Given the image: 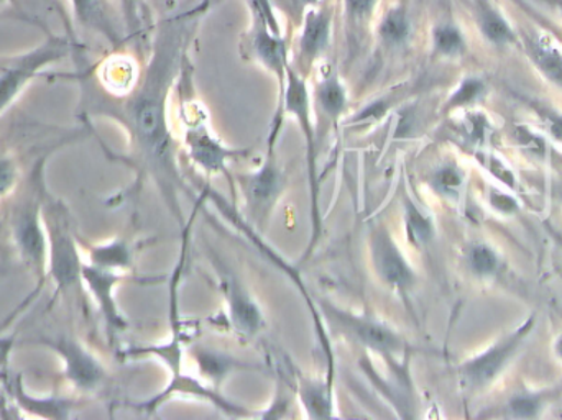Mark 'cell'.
I'll return each instance as SVG.
<instances>
[{"mask_svg":"<svg viewBox=\"0 0 562 420\" xmlns=\"http://www.w3.org/2000/svg\"><path fill=\"white\" fill-rule=\"evenodd\" d=\"M207 7L210 0H204L158 23L150 61L128 94L121 98L104 95L86 79L75 76L81 84V105L86 114L105 115L124 125L137 157L135 160L154 177L180 218L181 209L175 193V184H180V178L168 128V95L178 71L187 61L188 45L206 15Z\"/></svg>","mask_w":562,"mask_h":420,"instance_id":"cell-1","label":"cell"},{"mask_svg":"<svg viewBox=\"0 0 562 420\" xmlns=\"http://www.w3.org/2000/svg\"><path fill=\"white\" fill-rule=\"evenodd\" d=\"M46 157L40 158L29 177L22 194L12 203L9 215V230L13 247L29 271L40 283L48 276V235L43 222V164Z\"/></svg>","mask_w":562,"mask_h":420,"instance_id":"cell-2","label":"cell"},{"mask_svg":"<svg viewBox=\"0 0 562 420\" xmlns=\"http://www.w3.org/2000/svg\"><path fill=\"white\" fill-rule=\"evenodd\" d=\"M291 115L300 125L301 134L306 141L307 150V173H310L311 184V212H313V235H311L310 247L304 251L301 261H306L316 248L321 235H323V218H321L319 207V177H317V147L319 141L316 138V127L313 122V107H311L310 88L307 79L303 78L293 66L288 65L286 86H284L283 99L277 107L276 118H273L272 134L269 138V148H276L277 138L283 125L284 115Z\"/></svg>","mask_w":562,"mask_h":420,"instance_id":"cell-3","label":"cell"},{"mask_svg":"<svg viewBox=\"0 0 562 420\" xmlns=\"http://www.w3.org/2000/svg\"><path fill=\"white\" fill-rule=\"evenodd\" d=\"M42 211L48 235V276L55 283L56 294L69 297L78 293L82 284L78 237L72 231L65 204L55 200L46 188Z\"/></svg>","mask_w":562,"mask_h":420,"instance_id":"cell-4","label":"cell"},{"mask_svg":"<svg viewBox=\"0 0 562 420\" xmlns=\"http://www.w3.org/2000/svg\"><path fill=\"white\" fill-rule=\"evenodd\" d=\"M78 49V43L66 35L48 33L40 45L29 52L0 59V115L20 98L33 79L49 65L68 58Z\"/></svg>","mask_w":562,"mask_h":420,"instance_id":"cell-5","label":"cell"},{"mask_svg":"<svg viewBox=\"0 0 562 420\" xmlns=\"http://www.w3.org/2000/svg\"><path fill=\"white\" fill-rule=\"evenodd\" d=\"M321 310L336 332L357 343L363 350L395 362L405 352V342L392 326L370 314H357L342 309L329 300H319Z\"/></svg>","mask_w":562,"mask_h":420,"instance_id":"cell-6","label":"cell"},{"mask_svg":"<svg viewBox=\"0 0 562 420\" xmlns=\"http://www.w3.org/2000/svg\"><path fill=\"white\" fill-rule=\"evenodd\" d=\"M249 224L263 231L286 190V171L277 160L276 150H269L266 161L257 170L236 174Z\"/></svg>","mask_w":562,"mask_h":420,"instance_id":"cell-7","label":"cell"},{"mask_svg":"<svg viewBox=\"0 0 562 420\" xmlns=\"http://www.w3.org/2000/svg\"><path fill=\"white\" fill-rule=\"evenodd\" d=\"M36 342L58 353L63 362V378L81 395H94L108 383L104 365L69 333L59 332L55 336H43Z\"/></svg>","mask_w":562,"mask_h":420,"instance_id":"cell-8","label":"cell"},{"mask_svg":"<svg viewBox=\"0 0 562 420\" xmlns=\"http://www.w3.org/2000/svg\"><path fill=\"white\" fill-rule=\"evenodd\" d=\"M191 104L184 114V145L191 160L207 174H226L229 177V161L249 155V148L236 150L226 147L211 130L210 124L203 117V109Z\"/></svg>","mask_w":562,"mask_h":420,"instance_id":"cell-9","label":"cell"},{"mask_svg":"<svg viewBox=\"0 0 562 420\" xmlns=\"http://www.w3.org/2000/svg\"><path fill=\"white\" fill-rule=\"evenodd\" d=\"M296 58L291 63L303 78H310L317 63L329 52L334 33V5L321 2L304 13L303 22L297 26Z\"/></svg>","mask_w":562,"mask_h":420,"instance_id":"cell-10","label":"cell"},{"mask_svg":"<svg viewBox=\"0 0 562 420\" xmlns=\"http://www.w3.org/2000/svg\"><path fill=\"white\" fill-rule=\"evenodd\" d=\"M213 261L214 268L220 274L221 291H223L224 300L227 304V319H229L231 327L247 339L259 336L266 327V317H263L256 297L244 286L239 276L224 266L223 261L217 258H214Z\"/></svg>","mask_w":562,"mask_h":420,"instance_id":"cell-11","label":"cell"},{"mask_svg":"<svg viewBox=\"0 0 562 420\" xmlns=\"http://www.w3.org/2000/svg\"><path fill=\"white\" fill-rule=\"evenodd\" d=\"M370 260L379 280L392 291L406 293L415 284V271L386 227L373 228L369 240Z\"/></svg>","mask_w":562,"mask_h":420,"instance_id":"cell-12","label":"cell"},{"mask_svg":"<svg viewBox=\"0 0 562 420\" xmlns=\"http://www.w3.org/2000/svg\"><path fill=\"white\" fill-rule=\"evenodd\" d=\"M250 19H252V25H250L249 39H247L249 52L252 53L254 59L276 79L280 105L284 86H286V69L290 65L288 48L290 45L284 35L273 32L259 15L250 13Z\"/></svg>","mask_w":562,"mask_h":420,"instance_id":"cell-13","label":"cell"},{"mask_svg":"<svg viewBox=\"0 0 562 420\" xmlns=\"http://www.w3.org/2000/svg\"><path fill=\"white\" fill-rule=\"evenodd\" d=\"M124 271L108 270L82 261L81 280L104 317L105 327L112 336L124 332L127 322L115 304L114 291L124 280Z\"/></svg>","mask_w":562,"mask_h":420,"instance_id":"cell-14","label":"cell"},{"mask_svg":"<svg viewBox=\"0 0 562 420\" xmlns=\"http://www.w3.org/2000/svg\"><path fill=\"white\" fill-rule=\"evenodd\" d=\"M175 396H187V398L203 399V401L211 402V405L216 406L217 409L226 412V415L236 416V418H246V416H250L249 412L244 411L240 406L234 405V402L227 401L226 398H223L216 389L204 385L203 379H198L194 378V376L183 373V368L171 373L170 385H168L160 395L150 399V401L138 406V409L147 412L157 411L164 402L170 401Z\"/></svg>","mask_w":562,"mask_h":420,"instance_id":"cell-15","label":"cell"},{"mask_svg":"<svg viewBox=\"0 0 562 420\" xmlns=\"http://www.w3.org/2000/svg\"><path fill=\"white\" fill-rule=\"evenodd\" d=\"M412 10L405 2H390L376 16L372 36L383 55L403 52L413 38Z\"/></svg>","mask_w":562,"mask_h":420,"instance_id":"cell-16","label":"cell"},{"mask_svg":"<svg viewBox=\"0 0 562 420\" xmlns=\"http://www.w3.org/2000/svg\"><path fill=\"white\" fill-rule=\"evenodd\" d=\"M347 89L336 69L329 68L317 79L314 88V107L317 118L326 130L337 127L347 111Z\"/></svg>","mask_w":562,"mask_h":420,"instance_id":"cell-17","label":"cell"},{"mask_svg":"<svg viewBox=\"0 0 562 420\" xmlns=\"http://www.w3.org/2000/svg\"><path fill=\"white\" fill-rule=\"evenodd\" d=\"M76 22L82 29L91 30L104 36L114 46L124 43V35L115 22L109 0H69Z\"/></svg>","mask_w":562,"mask_h":420,"instance_id":"cell-18","label":"cell"},{"mask_svg":"<svg viewBox=\"0 0 562 420\" xmlns=\"http://www.w3.org/2000/svg\"><path fill=\"white\" fill-rule=\"evenodd\" d=\"M382 2L383 0H340L346 36L353 52L366 42L367 36L372 35Z\"/></svg>","mask_w":562,"mask_h":420,"instance_id":"cell-19","label":"cell"},{"mask_svg":"<svg viewBox=\"0 0 562 420\" xmlns=\"http://www.w3.org/2000/svg\"><path fill=\"white\" fill-rule=\"evenodd\" d=\"M297 399L310 419H330L334 416V385L330 379L300 376Z\"/></svg>","mask_w":562,"mask_h":420,"instance_id":"cell-20","label":"cell"},{"mask_svg":"<svg viewBox=\"0 0 562 420\" xmlns=\"http://www.w3.org/2000/svg\"><path fill=\"white\" fill-rule=\"evenodd\" d=\"M138 78L140 75L135 72L134 63L125 56H112L99 66L98 79L101 89L114 98L128 94L137 84Z\"/></svg>","mask_w":562,"mask_h":420,"instance_id":"cell-21","label":"cell"},{"mask_svg":"<svg viewBox=\"0 0 562 420\" xmlns=\"http://www.w3.org/2000/svg\"><path fill=\"white\" fill-rule=\"evenodd\" d=\"M191 355L196 360L200 375L206 382L213 383L214 386H220L236 370L244 368V363H240L239 360L227 355V353L207 349V347H194L191 350Z\"/></svg>","mask_w":562,"mask_h":420,"instance_id":"cell-22","label":"cell"},{"mask_svg":"<svg viewBox=\"0 0 562 420\" xmlns=\"http://www.w3.org/2000/svg\"><path fill=\"white\" fill-rule=\"evenodd\" d=\"M88 257V263L125 273L134 263V248L125 240H112L109 243L89 248Z\"/></svg>","mask_w":562,"mask_h":420,"instance_id":"cell-23","label":"cell"},{"mask_svg":"<svg viewBox=\"0 0 562 420\" xmlns=\"http://www.w3.org/2000/svg\"><path fill=\"white\" fill-rule=\"evenodd\" d=\"M475 13H477L479 29L488 42L495 45L514 42L515 35L507 20L487 0H475Z\"/></svg>","mask_w":562,"mask_h":420,"instance_id":"cell-24","label":"cell"},{"mask_svg":"<svg viewBox=\"0 0 562 420\" xmlns=\"http://www.w3.org/2000/svg\"><path fill=\"white\" fill-rule=\"evenodd\" d=\"M528 48L541 71L562 88V55L548 42L547 36L533 35L528 38Z\"/></svg>","mask_w":562,"mask_h":420,"instance_id":"cell-25","label":"cell"},{"mask_svg":"<svg viewBox=\"0 0 562 420\" xmlns=\"http://www.w3.org/2000/svg\"><path fill=\"white\" fill-rule=\"evenodd\" d=\"M515 343H507L502 349L494 350V352H488L487 355L474 360L471 365L465 366V378L474 385L487 383L504 365L505 359H507Z\"/></svg>","mask_w":562,"mask_h":420,"instance_id":"cell-26","label":"cell"},{"mask_svg":"<svg viewBox=\"0 0 562 420\" xmlns=\"http://www.w3.org/2000/svg\"><path fill=\"white\" fill-rule=\"evenodd\" d=\"M432 48L438 55L446 56V58L462 55L465 42L461 30L452 23L436 25L432 30Z\"/></svg>","mask_w":562,"mask_h":420,"instance_id":"cell-27","label":"cell"},{"mask_svg":"<svg viewBox=\"0 0 562 420\" xmlns=\"http://www.w3.org/2000/svg\"><path fill=\"white\" fill-rule=\"evenodd\" d=\"M406 231L413 243H428L432 237V225L415 204L406 201L405 204Z\"/></svg>","mask_w":562,"mask_h":420,"instance_id":"cell-28","label":"cell"},{"mask_svg":"<svg viewBox=\"0 0 562 420\" xmlns=\"http://www.w3.org/2000/svg\"><path fill=\"white\" fill-rule=\"evenodd\" d=\"M270 2L279 15L286 16L293 23L294 29H297L303 22L304 13L313 7L319 5L323 0H270Z\"/></svg>","mask_w":562,"mask_h":420,"instance_id":"cell-29","label":"cell"},{"mask_svg":"<svg viewBox=\"0 0 562 420\" xmlns=\"http://www.w3.org/2000/svg\"><path fill=\"white\" fill-rule=\"evenodd\" d=\"M119 3L127 35H138L144 29L145 0H119Z\"/></svg>","mask_w":562,"mask_h":420,"instance_id":"cell-30","label":"cell"},{"mask_svg":"<svg viewBox=\"0 0 562 420\" xmlns=\"http://www.w3.org/2000/svg\"><path fill=\"white\" fill-rule=\"evenodd\" d=\"M19 184V168L12 155L0 151V197L9 196Z\"/></svg>","mask_w":562,"mask_h":420,"instance_id":"cell-31","label":"cell"},{"mask_svg":"<svg viewBox=\"0 0 562 420\" xmlns=\"http://www.w3.org/2000/svg\"><path fill=\"white\" fill-rule=\"evenodd\" d=\"M482 91H484V84L479 79H465L461 88L452 94L449 107H464V105L474 102L482 94Z\"/></svg>","mask_w":562,"mask_h":420,"instance_id":"cell-32","label":"cell"},{"mask_svg":"<svg viewBox=\"0 0 562 420\" xmlns=\"http://www.w3.org/2000/svg\"><path fill=\"white\" fill-rule=\"evenodd\" d=\"M472 266L477 273L488 274L497 268V257L487 247H475L471 254Z\"/></svg>","mask_w":562,"mask_h":420,"instance_id":"cell-33","label":"cell"},{"mask_svg":"<svg viewBox=\"0 0 562 420\" xmlns=\"http://www.w3.org/2000/svg\"><path fill=\"white\" fill-rule=\"evenodd\" d=\"M512 411L518 416V418H533L538 412L537 401L530 398L515 399L512 402Z\"/></svg>","mask_w":562,"mask_h":420,"instance_id":"cell-34","label":"cell"},{"mask_svg":"<svg viewBox=\"0 0 562 420\" xmlns=\"http://www.w3.org/2000/svg\"><path fill=\"white\" fill-rule=\"evenodd\" d=\"M438 184L445 191L456 190V188L461 186V177L456 171L445 170L438 177Z\"/></svg>","mask_w":562,"mask_h":420,"instance_id":"cell-35","label":"cell"},{"mask_svg":"<svg viewBox=\"0 0 562 420\" xmlns=\"http://www.w3.org/2000/svg\"><path fill=\"white\" fill-rule=\"evenodd\" d=\"M492 204H494L495 209L507 212V214L517 209V203L505 194H492Z\"/></svg>","mask_w":562,"mask_h":420,"instance_id":"cell-36","label":"cell"},{"mask_svg":"<svg viewBox=\"0 0 562 420\" xmlns=\"http://www.w3.org/2000/svg\"><path fill=\"white\" fill-rule=\"evenodd\" d=\"M541 114H543L544 121L550 124V128L551 132H553L554 137L560 138L562 141V117H558L557 114L548 111H543Z\"/></svg>","mask_w":562,"mask_h":420,"instance_id":"cell-37","label":"cell"},{"mask_svg":"<svg viewBox=\"0 0 562 420\" xmlns=\"http://www.w3.org/2000/svg\"><path fill=\"white\" fill-rule=\"evenodd\" d=\"M15 0H0V9H7V7L13 5Z\"/></svg>","mask_w":562,"mask_h":420,"instance_id":"cell-38","label":"cell"},{"mask_svg":"<svg viewBox=\"0 0 562 420\" xmlns=\"http://www.w3.org/2000/svg\"><path fill=\"white\" fill-rule=\"evenodd\" d=\"M548 2L553 3V5L557 7L558 10H560V13L562 15V0H548Z\"/></svg>","mask_w":562,"mask_h":420,"instance_id":"cell-39","label":"cell"},{"mask_svg":"<svg viewBox=\"0 0 562 420\" xmlns=\"http://www.w3.org/2000/svg\"><path fill=\"white\" fill-rule=\"evenodd\" d=\"M558 353L562 356V339L558 342Z\"/></svg>","mask_w":562,"mask_h":420,"instance_id":"cell-40","label":"cell"}]
</instances>
